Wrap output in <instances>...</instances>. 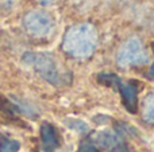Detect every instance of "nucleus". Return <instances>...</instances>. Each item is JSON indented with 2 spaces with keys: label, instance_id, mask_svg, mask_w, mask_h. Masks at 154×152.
<instances>
[{
  "label": "nucleus",
  "instance_id": "obj_1",
  "mask_svg": "<svg viewBox=\"0 0 154 152\" xmlns=\"http://www.w3.org/2000/svg\"><path fill=\"white\" fill-rule=\"evenodd\" d=\"M99 45L97 30L91 23L72 24L62 37L61 48L72 59H88Z\"/></svg>",
  "mask_w": 154,
  "mask_h": 152
},
{
  "label": "nucleus",
  "instance_id": "obj_2",
  "mask_svg": "<svg viewBox=\"0 0 154 152\" xmlns=\"http://www.w3.org/2000/svg\"><path fill=\"white\" fill-rule=\"evenodd\" d=\"M22 62L34 73H37L41 78H43L46 82L54 86L64 85L69 80V73L61 66L57 58L51 54L29 51L23 54Z\"/></svg>",
  "mask_w": 154,
  "mask_h": 152
},
{
  "label": "nucleus",
  "instance_id": "obj_3",
  "mask_svg": "<svg viewBox=\"0 0 154 152\" xmlns=\"http://www.w3.org/2000/svg\"><path fill=\"white\" fill-rule=\"evenodd\" d=\"M22 27L29 37L38 40L49 39L56 32L57 22L54 15L45 8L30 10L22 18Z\"/></svg>",
  "mask_w": 154,
  "mask_h": 152
},
{
  "label": "nucleus",
  "instance_id": "obj_4",
  "mask_svg": "<svg viewBox=\"0 0 154 152\" xmlns=\"http://www.w3.org/2000/svg\"><path fill=\"white\" fill-rule=\"evenodd\" d=\"M115 62L120 69L143 67L150 62V53L138 37H130L119 46Z\"/></svg>",
  "mask_w": 154,
  "mask_h": 152
},
{
  "label": "nucleus",
  "instance_id": "obj_5",
  "mask_svg": "<svg viewBox=\"0 0 154 152\" xmlns=\"http://www.w3.org/2000/svg\"><path fill=\"white\" fill-rule=\"evenodd\" d=\"M41 142L45 152H53L60 145V137L54 127L49 123H43L41 127Z\"/></svg>",
  "mask_w": 154,
  "mask_h": 152
},
{
  "label": "nucleus",
  "instance_id": "obj_6",
  "mask_svg": "<svg viewBox=\"0 0 154 152\" xmlns=\"http://www.w3.org/2000/svg\"><path fill=\"white\" fill-rule=\"evenodd\" d=\"M93 142L101 148H106V150H112L119 144V139L115 136L112 132L104 131V132H99L95 137H93Z\"/></svg>",
  "mask_w": 154,
  "mask_h": 152
},
{
  "label": "nucleus",
  "instance_id": "obj_7",
  "mask_svg": "<svg viewBox=\"0 0 154 152\" xmlns=\"http://www.w3.org/2000/svg\"><path fill=\"white\" fill-rule=\"evenodd\" d=\"M142 117L147 124L154 125V92L147 93L142 101Z\"/></svg>",
  "mask_w": 154,
  "mask_h": 152
},
{
  "label": "nucleus",
  "instance_id": "obj_8",
  "mask_svg": "<svg viewBox=\"0 0 154 152\" xmlns=\"http://www.w3.org/2000/svg\"><path fill=\"white\" fill-rule=\"evenodd\" d=\"M18 151H19L18 142L2 137V140H0V152H18Z\"/></svg>",
  "mask_w": 154,
  "mask_h": 152
},
{
  "label": "nucleus",
  "instance_id": "obj_9",
  "mask_svg": "<svg viewBox=\"0 0 154 152\" xmlns=\"http://www.w3.org/2000/svg\"><path fill=\"white\" fill-rule=\"evenodd\" d=\"M79 152H100V151H99L96 147H93V145L88 144V143H84V144L80 145Z\"/></svg>",
  "mask_w": 154,
  "mask_h": 152
},
{
  "label": "nucleus",
  "instance_id": "obj_10",
  "mask_svg": "<svg viewBox=\"0 0 154 152\" xmlns=\"http://www.w3.org/2000/svg\"><path fill=\"white\" fill-rule=\"evenodd\" d=\"M35 1L39 5H42V7H51V5L57 4L60 0H35Z\"/></svg>",
  "mask_w": 154,
  "mask_h": 152
},
{
  "label": "nucleus",
  "instance_id": "obj_11",
  "mask_svg": "<svg viewBox=\"0 0 154 152\" xmlns=\"http://www.w3.org/2000/svg\"><path fill=\"white\" fill-rule=\"evenodd\" d=\"M112 152H128V150L123 144H120V143H119V144H118L115 148H112Z\"/></svg>",
  "mask_w": 154,
  "mask_h": 152
},
{
  "label": "nucleus",
  "instance_id": "obj_12",
  "mask_svg": "<svg viewBox=\"0 0 154 152\" xmlns=\"http://www.w3.org/2000/svg\"><path fill=\"white\" fill-rule=\"evenodd\" d=\"M16 1H18V0H0V4L2 5H12V4H15Z\"/></svg>",
  "mask_w": 154,
  "mask_h": 152
}]
</instances>
